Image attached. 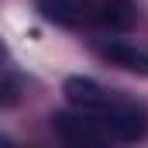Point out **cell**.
<instances>
[{"label":"cell","mask_w":148,"mask_h":148,"mask_svg":"<svg viewBox=\"0 0 148 148\" xmlns=\"http://www.w3.org/2000/svg\"><path fill=\"white\" fill-rule=\"evenodd\" d=\"M52 131L62 148H114L110 134L86 114H52Z\"/></svg>","instance_id":"cell-2"},{"label":"cell","mask_w":148,"mask_h":148,"mask_svg":"<svg viewBox=\"0 0 148 148\" xmlns=\"http://www.w3.org/2000/svg\"><path fill=\"white\" fill-rule=\"evenodd\" d=\"M97 52H100L110 66H121V69H127V73L148 76V55L138 52L134 45H124V41H100Z\"/></svg>","instance_id":"cell-4"},{"label":"cell","mask_w":148,"mask_h":148,"mask_svg":"<svg viewBox=\"0 0 148 148\" xmlns=\"http://www.w3.org/2000/svg\"><path fill=\"white\" fill-rule=\"evenodd\" d=\"M134 21H138V10L131 0H86V10H83V24L100 31H127L134 28Z\"/></svg>","instance_id":"cell-3"},{"label":"cell","mask_w":148,"mask_h":148,"mask_svg":"<svg viewBox=\"0 0 148 148\" xmlns=\"http://www.w3.org/2000/svg\"><path fill=\"white\" fill-rule=\"evenodd\" d=\"M38 10L55 21V24H69L79 28L83 24V10H86V0H38Z\"/></svg>","instance_id":"cell-5"},{"label":"cell","mask_w":148,"mask_h":148,"mask_svg":"<svg viewBox=\"0 0 148 148\" xmlns=\"http://www.w3.org/2000/svg\"><path fill=\"white\" fill-rule=\"evenodd\" d=\"M90 121H97L110 138L117 141H141L148 134V110L145 103L124 97V93H107V100L90 114Z\"/></svg>","instance_id":"cell-1"}]
</instances>
